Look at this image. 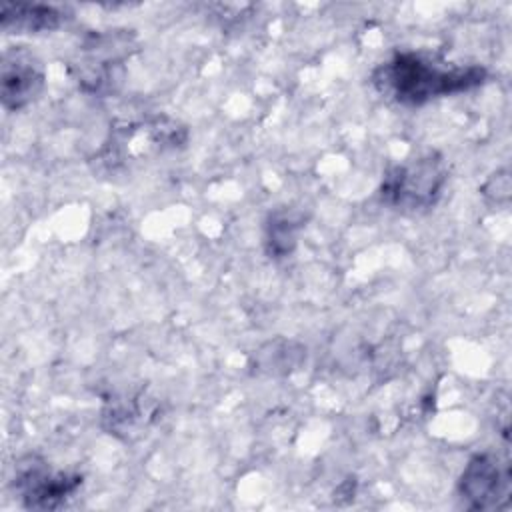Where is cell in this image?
<instances>
[{
  "label": "cell",
  "instance_id": "cell-1",
  "mask_svg": "<svg viewBox=\"0 0 512 512\" xmlns=\"http://www.w3.org/2000/svg\"><path fill=\"white\" fill-rule=\"evenodd\" d=\"M488 70L480 64H448L426 52H396L372 72V84L384 98L402 106H424L450 94L482 86Z\"/></svg>",
  "mask_w": 512,
  "mask_h": 512
},
{
  "label": "cell",
  "instance_id": "cell-2",
  "mask_svg": "<svg viewBox=\"0 0 512 512\" xmlns=\"http://www.w3.org/2000/svg\"><path fill=\"white\" fill-rule=\"evenodd\" d=\"M446 182L444 158L438 152H426L388 168L380 184V198L392 208L420 212L438 202Z\"/></svg>",
  "mask_w": 512,
  "mask_h": 512
},
{
  "label": "cell",
  "instance_id": "cell-3",
  "mask_svg": "<svg viewBox=\"0 0 512 512\" xmlns=\"http://www.w3.org/2000/svg\"><path fill=\"white\" fill-rule=\"evenodd\" d=\"M132 34L126 30H108L90 36L82 44L84 58L78 66V84L82 90L98 96L112 94L124 78V60L132 52Z\"/></svg>",
  "mask_w": 512,
  "mask_h": 512
},
{
  "label": "cell",
  "instance_id": "cell-4",
  "mask_svg": "<svg viewBox=\"0 0 512 512\" xmlns=\"http://www.w3.org/2000/svg\"><path fill=\"white\" fill-rule=\"evenodd\" d=\"M456 490L472 510L504 508L512 492L510 464L492 452L474 454L460 472Z\"/></svg>",
  "mask_w": 512,
  "mask_h": 512
},
{
  "label": "cell",
  "instance_id": "cell-5",
  "mask_svg": "<svg viewBox=\"0 0 512 512\" xmlns=\"http://www.w3.org/2000/svg\"><path fill=\"white\" fill-rule=\"evenodd\" d=\"M82 484L80 474L58 472L38 456H26L16 464L14 488L28 510H56Z\"/></svg>",
  "mask_w": 512,
  "mask_h": 512
},
{
  "label": "cell",
  "instance_id": "cell-6",
  "mask_svg": "<svg viewBox=\"0 0 512 512\" xmlns=\"http://www.w3.org/2000/svg\"><path fill=\"white\" fill-rule=\"evenodd\" d=\"M0 68V100L4 110L18 112L38 98L44 88V70L24 46L4 50Z\"/></svg>",
  "mask_w": 512,
  "mask_h": 512
},
{
  "label": "cell",
  "instance_id": "cell-7",
  "mask_svg": "<svg viewBox=\"0 0 512 512\" xmlns=\"http://www.w3.org/2000/svg\"><path fill=\"white\" fill-rule=\"evenodd\" d=\"M66 22V10L54 4L4 2L0 8V28L6 34L52 32Z\"/></svg>",
  "mask_w": 512,
  "mask_h": 512
},
{
  "label": "cell",
  "instance_id": "cell-8",
  "mask_svg": "<svg viewBox=\"0 0 512 512\" xmlns=\"http://www.w3.org/2000/svg\"><path fill=\"white\" fill-rule=\"evenodd\" d=\"M304 226H306V216L302 210L292 206H282L272 210L264 224L266 254L274 260H282L290 256L296 248L298 234Z\"/></svg>",
  "mask_w": 512,
  "mask_h": 512
},
{
  "label": "cell",
  "instance_id": "cell-9",
  "mask_svg": "<svg viewBox=\"0 0 512 512\" xmlns=\"http://www.w3.org/2000/svg\"><path fill=\"white\" fill-rule=\"evenodd\" d=\"M304 358H306V350L298 342L278 338L274 342L264 344L256 352L254 366L258 368V372H266V374H288L294 368H298Z\"/></svg>",
  "mask_w": 512,
  "mask_h": 512
},
{
  "label": "cell",
  "instance_id": "cell-10",
  "mask_svg": "<svg viewBox=\"0 0 512 512\" xmlns=\"http://www.w3.org/2000/svg\"><path fill=\"white\" fill-rule=\"evenodd\" d=\"M484 194L494 202H506L510 196V176L506 170L496 172L484 186Z\"/></svg>",
  "mask_w": 512,
  "mask_h": 512
}]
</instances>
